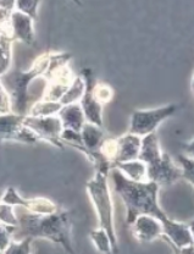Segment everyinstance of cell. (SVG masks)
<instances>
[{"instance_id": "cell-25", "label": "cell", "mask_w": 194, "mask_h": 254, "mask_svg": "<svg viewBox=\"0 0 194 254\" xmlns=\"http://www.w3.org/2000/svg\"><path fill=\"white\" fill-rule=\"evenodd\" d=\"M39 2L41 0H16L15 10L31 16L33 20H36L37 15H38Z\"/></svg>"}, {"instance_id": "cell-3", "label": "cell", "mask_w": 194, "mask_h": 254, "mask_svg": "<svg viewBox=\"0 0 194 254\" xmlns=\"http://www.w3.org/2000/svg\"><path fill=\"white\" fill-rule=\"evenodd\" d=\"M50 54H52V50H48L39 55L27 71L9 70L5 75H2L1 83L10 97L12 113L20 114V115L28 114L31 105L33 104L32 103L33 97L30 93V84L33 79L44 75L48 64H49Z\"/></svg>"}, {"instance_id": "cell-26", "label": "cell", "mask_w": 194, "mask_h": 254, "mask_svg": "<svg viewBox=\"0 0 194 254\" xmlns=\"http://www.w3.org/2000/svg\"><path fill=\"white\" fill-rule=\"evenodd\" d=\"M179 163L181 171H182V179L190 182L191 186L194 185V174H193V158L186 154H179Z\"/></svg>"}, {"instance_id": "cell-10", "label": "cell", "mask_w": 194, "mask_h": 254, "mask_svg": "<svg viewBox=\"0 0 194 254\" xmlns=\"http://www.w3.org/2000/svg\"><path fill=\"white\" fill-rule=\"evenodd\" d=\"M0 202L12 206H20L25 210L34 214H52L59 210L60 206L55 204L52 199L45 197L25 198L16 190L15 187H7L4 194L0 198Z\"/></svg>"}, {"instance_id": "cell-8", "label": "cell", "mask_w": 194, "mask_h": 254, "mask_svg": "<svg viewBox=\"0 0 194 254\" xmlns=\"http://www.w3.org/2000/svg\"><path fill=\"white\" fill-rule=\"evenodd\" d=\"M23 125L33 132L39 141L48 142L59 149H65V144L61 141L63 125L58 115L33 116L27 114L23 116Z\"/></svg>"}, {"instance_id": "cell-1", "label": "cell", "mask_w": 194, "mask_h": 254, "mask_svg": "<svg viewBox=\"0 0 194 254\" xmlns=\"http://www.w3.org/2000/svg\"><path fill=\"white\" fill-rule=\"evenodd\" d=\"M114 190L120 195L126 208V224L131 226L134 219L139 215H150L161 221L164 227L172 222L166 213L160 208L158 200L159 186L153 181H132L127 179L119 169L111 168Z\"/></svg>"}, {"instance_id": "cell-21", "label": "cell", "mask_w": 194, "mask_h": 254, "mask_svg": "<svg viewBox=\"0 0 194 254\" xmlns=\"http://www.w3.org/2000/svg\"><path fill=\"white\" fill-rule=\"evenodd\" d=\"M92 93L95 100L99 102L104 107L105 104H108V103H110L114 99L115 91H114V88L110 84L104 83V82H100V83H95L94 82L92 87Z\"/></svg>"}, {"instance_id": "cell-13", "label": "cell", "mask_w": 194, "mask_h": 254, "mask_svg": "<svg viewBox=\"0 0 194 254\" xmlns=\"http://www.w3.org/2000/svg\"><path fill=\"white\" fill-rule=\"evenodd\" d=\"M33 18L23 12L14 10L9 18V32L14 41H20L27 46L36 44Z\"/></svg>"}, {"instance_id": "cell-14", "label": "cell", "mask_w": 194, "mask_h": 254, "mask_svg": "<svg viewBox=\"0 0 194 254\" xmlns=\"http://www.w3.org/2000/svg\"><path fill=\"white\" fill-rule=\"evenodd\" d=\"M134 237L139 242H153L163 236V224L160 220L150 215H139L132 222Z\"/></svg>"}, {"instance_id": "cell-11", "label": "cell", "mask_w": 194, "mask_h": 254, "mask_svg": "<svg viewBox=\"0 0 194 254\" xmlns=\"http://www.w3.org/2000/svg\"><path fill=\"white\" fill-rule=\"evenodd\" d=\"M81 75L84 79L86 87H84L83 95L78 103L83 110L84 118H86L87 123L103 127V105L95 100L92 93V87L95 82L94 73L90 68H83Z\"/></svg>"}, {"instance_id": "cell-24", "label": "cell", "mask_w": 194, "mask_h": 254, "mask_svg": "<svg viewBox=\"0 0 194 254\" xmlns=\"http://www.w3.org/2000/svg\"><path fill=\"white\" fill-rule=\"evenodd\" d=\"M15 206L0 202V224L7 225V226L16 227L18 225L17 215H16Z\"/></svg>"}, {"instance_id": "cell-20", "label": "cell", "mask_w": 194, "mask_h": 254, "mask_svg": "<svg viewBox=\"0 0 194 254\" xmlns=\"http://www.w3.org/2000/svg\"><path fill=\"white\" fill-rule=\"evenodd\" d=\"M63 105L59 102H49V100L38 99L31 105L28 110V115L33 116H48L57 115Z\"/></svg>"}, {"instance_id": "cell-28", "label": "cell", "mask_w": 194, "mask_h": 254, "mask_svg": "<svg viewBox=\"0 0 194 254\" xmlns=\"http://www.w3.org/2000/svg\"><path fill=\"white\" fill-rule=\"evenodd\" d=\"M11 111V102H10V97L7 94L6 89L4 88L1 83V78H0V114H6Z\"/></svg>"}, {"instance_id": "cell-5", "label": "cell", "mask_w": 194, "mask_h": 254, "mask_svg": "<svg viewBox=\"0 0 194 254\" xmlns=\"http://www.w3.org/2000/svg\"><path fill=\"white\" fill-rule=\"evenodd\" d=\"M109 173L110 171L95 169L93 179L86 184V190L90 200L97 211L99 227L104 229L111 242V253H119L118 235L114 224V205L113 198L109 189Z\"/></svg>"}, {"instance_id": "cell-12", "label": "cell", "mask_w": 194, "mask_h": 254, "mask_svg": "<svg viewBox=\"0 0 194 254\" xmlns=\"http://www.w3.org/2000/svg\"><path fill=\"white\" fill-rule=\"evenodd\" d=\"M163 236L167 238L172 247L180 253H193V231L192 226L185 222L172 220L169 226L164 227Z\"/></svg>"}, {"instance_id": "cell-19", "label": "cell", "mask_w": 194, "mask_h": 254, "mask_svg": "<svg viewBox=\"0 0 194 254\" xmlns=\"http://www.w3.org/2000/svg\"><path fill=\"white\" fill-rule=\"evenodd\" d=\"M84 87H86V84H84V79L82 77V75L75 76L71 86L68 87L67 91H66L63 97L60 98V104L67 105L71 104V103H78L79 99L82 98V95H83Z\"/></svg>"}, {"instance_id": "cell-30", "label": "cell", "mask_w": 194, "mask_h": 254, "mask_svg": "<svg viewBox=\"0 0 194 254\" xmlns=\"http://www.w3.org/2000/svg\"><path fill=\"white\" fill-rule=\"evenodd\" d=\"M71 1H73L76 5H78V6H82V5H83L82 0H71Z\"/></svg>"}, {"instance_id": "cell-17", "label": "cell", "mask_w": 194, "mask_h": 254, "mask_svg": "<svg viewBox=\"0 0 194 254\" xmlns=\"http://www.w3.org/2000/svg\"><path fill=\"white\" fill-rule=\"evenodd\" d=\"M114 168L119 169L127 179L132 180V181L140 182L145 181V179H147V168H145V164L139 159L119 163Z\"/></svg>"}, {"instance_id": "cell-9", "label": "cell", "mask_w": 194, "mask_h": 254, "mask_svg": "<svg viewBox=\"0 0 194 254\" xmlns=\"http://www.w3.org/2000/svg\"><path fill=\"white\" fill-rule=\"evenodd\" d=\"M23 116L12 111L0 114V144L5 142L34 144L39 141L38 137L23 125Z\"/></svg>"}, {"instance_id": "cell-23", "label": "cell", "mask_w": 194, "mask_h": 254, "mask_svg": "<svg viewBox=\"0 0 194 254\" xmlns=\"http://www.w3.org/2000/svg\"><path fill=\"white\" fill-rule=\"evenodd\" d=\"M33 238L25 237L21 240H11L10 245L5 250L4 253L6 254H30L32 253L31 245L33 242Z\"/></svg>"}, {"instance_id": "cell-7", "label": "cell", "mask_w": 194, "mask_h": 254, "mask_svg": "<svg viewBox=\"0 0 194 254\" xmlns=\"http://www.w3.org/2000/svg\"><path fill=\"white\" fill-rule=\"evenodd\" d=\"M180 108L181 105L177 104H167L155 109L135 110L132 113L129 132L139 137H144L145 134L155 132L158 126L174 116L180 110Z\"/></svg>"}, {"instance_id": "cell-2", "label": "cell", "mask_w": 194, "mask_h": 254, "mask_svg": "<svg viewBox=\"0 0 194 254\" xmlns=\"http://www.w3.org/2000/svg\"><path fill=\"white\" fill-rule=\"evenodd\" d=\"M17 220L12 240L43 238L60 245L67 253L75 252L72 247V213L70 210L60 208L52 214H34L25 210L22 215L17 216Z\"/></svg>"}, {"instance_id": "cell-29", "label": "cell", "mask_w": 194, "mask_h": 254, "mask_svg": "<svg viewBox=\"0 0 194 254\" xmlns=\"http://www.w3.org/2000/svg\"><path fill=\"white\" fill-rule=\"evenodd\" d=\"M16 0H0V9L7 10V11H14Z\"/></svg>"}, {"instance_id": "cell-15", "label": "cell", "mask_w": 194, "mask_h": 254, "mask_svg": "<svg viewBox=\"0 0 194 254\" xmlns=\"http://www.w3.org/2000/svg\"><path fill=\"white\" fill-rule=\"evenodd\" d=\"M118 152H116L115 164L125 163V161L134 160L138 159L140 152V145H142V137L137 134L127 132L124 136L118 137Z\"/></svg>"}, {"instance_id": "cell-6", "label": "cell", "mask_w": 194, "mask_h": 254, "mask_svg": "<svg viewBox=\"0 0 194 254\" xmlns=\"http://www.w3.org/2000/svg\"><path fill=\"white\" fill-rule=\"evenodd\" d=\"M71 59L72 54L70 53L52 52L49 64L43 75L47 78L48 86L42 95V100L59 102L60 98L67 91L75 78L72 71L68 67Z\"/></svg>"}, {"instance_id": "cell-16", "label": "cell", "mask_w": 194, "mask_h": 254, "mask_svg": "<svg viewBox=\"0 0 194 254\" xmlns=\"http://www.w3.org/2000/svg\"><path fill=\"white\" fill-rule=\"evenodd\" d=\"M57 115L60 118L63 128L81 132L82 127L86 123V118H84L83 110H82L79 103H71V104L63 105Z\"/></svg>"}, {"instance_id": "cell-18", "label": "cell", "mask_w": 194, "mask_h": 254, "mask_svg": "<svg viewBox=\"0 0 194 254\" xmlns=\"http://www.w3.org/2000/svg\"><path fill=\"white\" fill-rule=\"evenodd\" d=\"M14 39L7 31L0 33V78L11 67Z\"/></svg>"}, {"instance_id": "cell-4", "label": "cell", "mask_w": 194, "mask_h": 254, "mask_svg": "<svg viewBox=\"0 0 194 254\" xmlns=\"http://www.w3.org/2000/svg\"><path fill=\"white\" fill-rule=\"evenodd\" d=\"M138 159L145 164L148 181H153L159 186H170L182 180V171L175 164L169 154L164 153L156 132L142 137V145Z\"/></svg>"}, {"instance_id": "cell-22", "label": "cell", "mask_w": 194, "mask_h": 254, "mask_svg": "<svg viewBox=\"0 0 194 254\" xmlns=\"http://www.w3.org/2000/svg\"><path fill=\"white\" fill-rule=\"evenodd\" d=\"M89 237L100 253H111L110 238H109L104 229L98 227V229L93 230V231H90Z\"/></svg>"}, {"instance_id": "cell-27", "label": "cell", "mask_w": 194, "mask_h": 254, "mask_svg": "<svg viewBox=\"0 0 194 254\" xmlns=\"http://www.w3.org/2000/svg\"><path fill=\"white\" fill-rule=\"evenodd\" d=\"M15 227L7 226V225L0 224V253H4L7 246L12 240V232Z\"/></svg>"}]
</instances>
